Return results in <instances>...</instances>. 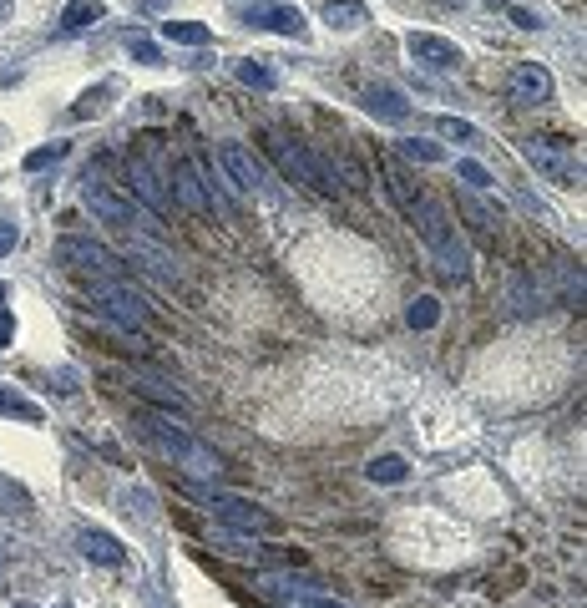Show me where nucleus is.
I'll return each mask as SVG.
<instances>
[{"label": "nucleus", "instance_id": "nucleus-1", "mask_svg": "<svg viewBox=\"0 0 587 608\" xmlns=\"http://www.w3.org/2000/svg\"><path fill=\"white\" fill-rule=\"evenodd\" d=\"M132 431H137V441H147L162 462H173V467H183L188 477H198V482H218L228 467H223V456L213 451V446H203L193 431H183V426H173V416H152V411H142V416H132Z\"/></svg>", "mask_w": 587, "mask_h": 608}, {"label": "nucleus", "instance_id": "nucleus-2", "mask_svg": "<svg viewBox=\"0 0 587 608\" xmlns=\"http://www.w3.org/2000/svg\"><path fill=\"white\" fill-rule=\"evenodd\" d=\"M410 223L421 228V239H426V249L436 254V264H441L446 279H471V249H466V239L456 234L446 203H436V198L421 193V198H415V208H410Z\"/></svg>", "mask_w": 587, "mask_h": 608}, {"label": "nucleus", "instance_id": "nucleus-3", "mask_svg": "<svg viewBox=\"0 0 587 608\" xmlns=\"http://www.w3.org/2000/svg\"><path fill=\"white\" fill-rule=\"evenodd\" d=\"M188 497H193L203 512H213L223 527L248 532V538H269V532H279V527H284V522H279L274 512H264L259 502L233 497V492H218V487H203V482H193V487H188Z\"/></svg>", "mask_w": 587, "mask_h": 608}, {"label": "nucleus", "instance_id": "nucleus-4", "mask_svg": "<svg viewBox=\"0 0 587 608\" xmlns=\"http://www.w3.org/2000/svg\"><path fill=\"white\" fill-rule=\"evenodd\" d=\"M92 284V299H97V310L102 315H112L122 330H147L152 325V310H147V299L122 279V274H112V279H87Z\"/></svg>", "mask_w": 587, "mask_h": 608}, {"label": "nucleus", "instance_id": "nucleus-5", "mask_svg": "<svg viewBox=\"0 0 587 608\" xmlns=\"http://www.w3.org/2000/svg\"><path fill=\"white\" fill-rule=\"evenodd\" d=\"M264 147H269V158H274V163H279L294 183H309L314 193H334L324 158H314V152H309L304 142H294V137H284V132H264Z\"/></svg>", "mask_w": 587, "mask_h": 608}, {"label": "nucleus", "instance_id": "nucleus-6", "mask_svg": "<svg viewBox=\"0 0 587 608\" xmlns=\"http://www.w3.org/2000/svg\"><path fill=\"white\" fill-rule=\"evenodd\" d=\"M522 158L537 168V173H547L552 183H562V188H577L582 183V158L567 147V142H552V137H527L522 142Z\"/></svg>", "mask_w": 587, "mask_h": 608}, {"label": "nucleus", "instance_id": "nucleus-7", "mask_svg": "<svg viewBox=\"0 0 587 608\" xmlns=\"http://www.w3.org/2000/svg\"><path fill=\"white\" fill-rule=\"evenodd\" d=\"M218 168H223V183L233 198H254L264 188V168L243 142H218Z\"/></svg>", "mask_w": 587, "mask_h": 608}, {"label": "nucleus", "instance_id": "nucleus-8", "mask_svg": "<svg viewBox=\"0 0 587 608\" xmlns=\"http://www.w3.org/2000/svg\"><path fill=\"white\" fill-rule=\"evenodd\" d=\"M81 203H87L102 223H117V228H132V234H137V223H147L137 208H132V198H122L112 183H102V178H81Z\"/></svg>", "mask_w": 587, "mask_h": 608}, {"label": "nucleus", "instance_id": "nucleus-9", "mask_svg": "<svg viewBox=\"0 0 587 608\" xmlns=\"http://www.w3.org/2000/svg\"><path fill=\"white\" fill-rule=\"evenodd\" d=\"M243 26H254V31H274V36H304V16L299 6H284V0H254V6L243 11Z\"/></svg>", "mask_w": 587, "mask_h": 608}, {"label": "nucleus", "instance_id": "nucleus-10", "mask_svg": "<svg viewBox=\"0 0 587 608\" xmlns=\"http://www.w3.org/2000/svg\"><path fill=\"white\" fill-rule=\"evenodd\" d=\"M61 264H71V269H81L87 279H112V274H122V264L102 249V244H92V239H61Z\"/></svg>", "mask_w": 587, "mask_h": 608}, {"label": "nucleus", "instance_id": "nucleus-11", "mask_svg": "<svg viewBox=\"0 0 587 608\" xmlns=\"http://www.w3.org/2000/svg\"><path fill=\"white\" fill-rule=\"evenodd\" d=\"M405 51L421 61V66H431V71H456L461 66V46L446 41V36H436V31H410L405 36Z\"/></svg>", "mask_w": 587, "mask_h": 608}, {"label": "nucleus", "instance_id": "nucleus-12", "mask_svg": "<svg viewBox=\"0 0 587 608\" xmlns=\"http://www.w3.org/2000/svg\"><path fill=\"white\" fill-rule=\"evenodd\" d=\"M547 97H552V71L542 61H522L512 71V102L517 107H542Z\"/></svg>", "mask_w": 587, "mask_h": 608}, {"label": "nucleus", "instance_id": "nucleus-13", "mask_svg": "<svg viewBox=\"0 0 587 608\" xmlns=\"http://www.w3.org/2000/svg\"><path fill=\"white\" fill-rule=\"evenodd\" d=\"M127 183H132V193L147 203L152 218H162L167 208H173V203H167V193H162V183H157V173L147 168V158H127Z\"/></svg>", "mask_w": 587, "mask_h": 608}, {"label": "nucleus", "instance_id": "nucleus-14", "mask_svg": "<svg viewBox=\"0 0 587 608\" xmlns=\"http://www.w3.org/2000/svg\"><path fill=\"white\" fill-rule=\"evenodd\" d=\"M360 102H365V112L380 117V122H405V117H410V102H405L390 82H370V87L360 92Z\"/></svg>", "mask_w": 587, "mask_h": 608}, {"label": "nucleus", "instance_id": "nucleus-15", "mask_svg": "<svg viewBox=\"0 0 587 608\" xmlns=\"http://www.w3.org/2000/svg\"><path fill=\"white\" fill-rule=\"evenodd\" d=\"M76 548H81V558H92V563H102V568H122L127 563V548L112 538V532H102V527H87L76 538Z\"/></svg>", "mask_w": 587, "mask_h": 608}, {"label": "nucleus", "instance_id": "nucleus-16", "mask_svg": "<svg viewBox=\"0 0 587 608\" xmlns=\"http://www.w3.org/2000/svg\"><path fill=\"white\" fill-rule=\"evenodd\" d=\"M132 391L137 396H147V401H157L162 411H188V396L178 391V386H167V380H157V375H132Z\"/></svg>", "mask_w": 587, "mask_h": 608}, {"label": "nucleus", "instance_id": "nucleus-17", "mask_svg": "<svg viewBox=\"0 0 587 608\" xmlns=\"http://www.w3.org/2000/svg\"><path fill=\"white\" fill-rule=\"evenodd\" d=\"M319 16H324L334 31H355V26H365V21H370L365 0H324V6H319Z\"/></svg>", "mask_w": 587, "mask_h": 608}, {"label": "nucleus", "instance_id": "nucleus-18", "mask_svg": "<svg viewBox=\"0 0 587 608\" xmlns=\"http://www.w3.org/2000/svg\"><path fill=\"white\" fill-rule=\"evenodd\" d=\"M173 193H178V203H183V208H193V213H208V198H203V188H198V173H193V163H178V168H173Z\"/></svg>", "mask_w": 587, "mask_h": 608}, {"label": "nucleus", "instance_id": "nucleus-19", "mask_svg": "<svg viewBox=\"0 0 587 608\" xmlns=\"http://www.w3.org/2000/svg\"><path fill=\"white\" fill-rule=\"evenodd\" d=\"M97 21H102V0H71L61 11V31H87Z\"/></svg>", "mask_w": 587, "mask_h": 608}, {"label": "nucleus", "instance_id": "nucleus-20", "mask_svg": "<svg viewBox=\"0 0 587 608\" xmlns=\"http://www.w3.org/2000/svg\"><path fill=\"white\" fill-rule=\"evenodd\" d=\"M405 320H410V330H431L441 320V299L436 294H415L410 310H405Z\"/></svg>", "mask_w": 587, "mask_h": 608}, {"label": "nucleus", "instance_id": "nucleus-21", "mask_svg": "<svg viewBox=\"0 0 587 608\" xmlns=\"http://www.w3.org/2000/svg\"><path fill=\"white\" fill-rule=\"evenodd\" d=\"M456 208L471 218V228H481V234H491V228H496V208H486L471 188H466V193H456Z\"/></svg>", "mask_w": 587, "mask_h": 608}, {"label": "nucleus", "instance_id": "nucleus-22", "mask_svg": "<svg viewBox=\"0 0 587 608\" xmlns=\"http://www.w3.org/2000/svg\"><path fill=\"white\" fill-rule=\"evenodd\" d=\"M0 416H16V421H41V406L36 401H26L21 391H11V386H0Z\"/></svg>", "mask_w": 587, "mask_h": 608}, {"label": "nucleus", "instance_id": "nucleus-23", "mask_svg": "<svg viewBox=\"0 0 587 608\" xmlns=\"http://www.w3.org/2000/svg\"><path fill=\"white\" fill-rule=\"evenodd\" d=\"M162 36L167 41H178V46H208V26H198V21H162Z\"/></svg>", "mask_w": 587, "mask_h": 608}, {"label": "nucleus", "instance_id": "nucleus-24", "mask_svg": "<svg viewBox=\"0 0 587 608\" xmlns=\"http://www.w3.org/2000/svg\"><path fill=\"white\" fill-rule=\"evenodd\" d=\"M400 158H410V163H446V147L441 142H426V137H405L400 142Z\"/></svg>", "mask_w": 587, "mask_h": 608}, {"label": "nucleus", "instance_id": "nucleus-25", "mask_svg": "<svg viewBox=\"0 0 587 608\" xmlns=\"http://www.w3.org/2000/svg\"><path fill=\"white\" fill-rule=\"evenodd\" d=\"M385 183H390V193H395V203H400V213L410 218V208H415V198H421V193H415V188H410V178L400 173V163H385Z\"/></svg>", "mask_w": 587, "mask_h": 608}, {"label": "nucleus", "instance_id": "nucleus-26", "mask_svg": "<svg viewBox=\"0 0 587 608\" xmlns=\"http://www.w3.org/2000/svg\"><path fill=\"white\" fill-rule=\"evenodd\" d=\"M213 543H218L223 553H233V558H254V553H259V543L248 538V532H213Z\"/></svg>", "mask_w": 587, "mask_h": 608}, {"label": "nucleus", "instance_id": "nucleus-27", "mask_svg": "<svg viewBox=\"0 0 587 608\" xmlns=\"http://www.w3.org/2000/svg\"><path fill=\"white\" fill-rule=\"evenodd\" d=\"M365 477L370 482H405V462L400 456H375V462L365 467Z\"/></svg>", "mask_w": 587, "mask_h": 608}, {"label": "nucleus", "instance_id": "nucleus-28", "mask_svg": "<svg viewBox=\"0 0 587 608\" xmlns=\"http://www.w3.org/2000/svg\"><path fill=\"white\" fill-rule=\"evenodd\" d=\"M238 82H243V87L269 92V87H274V71H269L264 61H238Z\"/></svg>", "mask_w": 587, "mask_h": 608}, {"label": "nucleus", "instance_id": "nucleus-29", "mask_svg": "<svg viewBox=\"0 0 587 608\" xmlns=\"http://www.w3.org/2000/svg\"><path fill=\"white\" fill-rule=\"evenodd\" d=\"M456 178H461L471 193H486V188H491V173H486L476 158H461V163H456Z\"/></svg>", "mask_w": 587, "mask_h": 608}, {"label": "nucleus", "instance_id": "nucleus-30", "mask_svg": "<svg viewBox=\"0 0 587 608\" xmlns=\"http://www.w3.org/2000/svg\"><path fill=\"white\" fill-rule=\"evenodd\" d=\"M329 168H340V178H345V188H370V178H365V168H360L355 158H345V152H334V158H329Z\"/></svg>", "mask_w": 587, "mask_h": 608}, {"label": "nucleus", "instance_id": "nucleus-31", "mask_svg": "<svg viewBox=\"0 0 587 608\" xmlns=\"http://www.w3.org/2000/svg\"><path fill=\"white\" fill-rule=\"evenodd\" d=\"M61 158H66V142L36 147V152H26V173H41V168H51V163H61Z\"/></svg>", "mask_w": 587, "mask_h": 608}, {"label": "nucleus", "instance_id": "nucleus-32", "mask_svg": "<svg viewBox=\"0 0 587 608\" xmlns=\"http://www.w3.org/2000/svg\"><path fill=\"white\" fill-rule=\"evenodd\" d=\"M436 132L441 137H456V142H476L481 132L471 127V122H461V117H436Z\"/></svg>", "mask_w": 587, "mask_h": 608}, {"label": "nucleus", "instance_id": "nucleus-33", "mask_svg": "<svg viewBox=\"0 0 587 608\" xmlns=\"http://www.w3.org/2000/svg\"><path fill=\"white\" fill-rule=\"evenodd\" d=\"M127 51L142 61V66H157L162 61V51H157V41H147V36H127Z\"/></svg>", "mask_w": 587, "mask_h": 608}, {"label": "nucleus", "instance_id": "nucleus-34", "mask_svg": "<svg viewBox=\"0 0 587 608\" xmlns=\"http://www.w3.org/2000/svg\"><path fill=\"white\" fill-rule=\"evenodd\" d=\"M16 244H21V228H16L11 218H0V259H6Z\"/></svg>", "mask_w": 587, "mask_h": 608}, {"label": "nucleus", "instance_id": "nucleus-35", "mask_svg": "<svg viewBox=\"0 0 587 608\" xmlns=\"http://www.w3.org/2000/svg\"><path fill=\"white\" fill-rule=\"evenodd\" d=\"M102 97H107V92H97V97H81V102L71 107V117H92V112H102Z\"/></svg>", "mask_w": 587, "mask_h": 608}, {"label": "nucleus", "instance_id": "nucleus-36", "mask_svg": "<svg viewBox=\"0 0 587 608\" xmlns=\"http://www.w3.org/2000/svg\"><path fill=\"white\" fill-rule=\"evenodd\" d=\"M512 21H517L522 31H537V26H542V16H532L527 6H512Z\"/></svg>", "mask_w": 587, "mask_h": 608}, {"label": "nucleus", "instance_id": "nucleus-37", "mask_svg": "<svg viewBox=\"0 0 587 608\" xmlns=\"http://www.w3.org/2000/svg\"><path fill=\"white\" fill-rule=\"evenodd\" d=\"M11 335H16V320H11L6 304H0V345H11Z\"/></svg>", "mask_w": 587, "mask_h": 608}, {"label": "nucleus", "instance_id": "nucleus-38", "mask_svg": "<svg viewBox=\"0 0 587 608\" xmlns=\"http://www.w3.org/2000/svg\"><path fill=\"white\" fill-rule=\"evenodd\" d=\"M299 608H350V603H340V598H324V593H314V598H304Z\"/></svg>", "mask_w": 587, "mask_h": 608}, {"label": "nucleus", "instance_id": "nucleus-39", "mask_svg": "<svg viewBox=\"0 0 587 608\" xmlns=\"http://www.w3.org/2000/svg\"><path fill=\"white\" fill-rule=\"evenodd\" d=\"M122 507H127V512H142V517H147V497H142V492H122Z\"/></svg>", "mask_w": 587, "mask_h": 608}, {"label": "nucleus", "instance_id": "nucleus-40", "mask_svg": "<svg viewBox=\"0 0 587 608\" xmlns=\"http://www.w3.org/2000/svg\"><path fill=\"white\" fill-rule=\"evenodd\" d=\"M6 11H11V0H0V16H6Z\"/></svg>", "mask_w": 587, "mask_h": 608}, {"label": "nucleus", "instance_id": "nucleus-41", "mask_svg": "<svg viewBox=\"0 0 587 608\" xmlns=\"http://www.w3.org/2000/svg\"><path fill=\"white\" fill-rule=\"evenodd\" d=\"M6 294H11V289H6V284H0V304H6Z\"/></svg>", "mask_w": 587, "mask_h": 608}, {"label": "nucleus", "instance_id": "nucleus-42", "mask_svg": "<svg viewBox=\"0 0 587 608\" xmlns=\"http://www.w3.org/2000/svg\"><path fill=\"white\" fill-rule=\"evenodd\" d=\"M16 608H31V603H16Z\"/></svg>", "mask_w": 587, "mask_h": 608}]
</instances>
